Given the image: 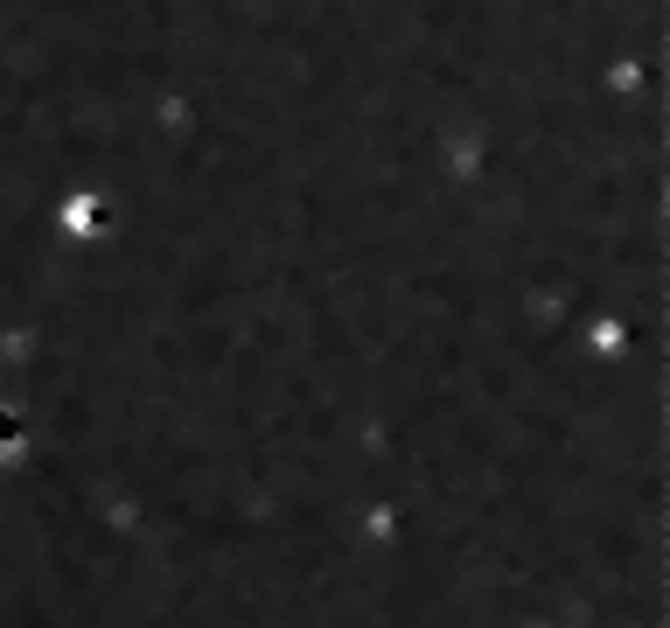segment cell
Returning <instances> with one entry per match:
<instances>
[{
	"instance_id": "obj_1",
	"label": "cell",
	"mask_w": 670,
	"mask_h": 628,
	"mask_svg": "<svg viewBox=\"0 0 670 628\" xmlns=\"http://www.w3.org/2000/svg\"><path fill=\"white\" fill-rule=\"evenodd\" d=\"M8 448H22V419H14V412L0 405V454H8Z\"/></svg>"
}]
</instances>
